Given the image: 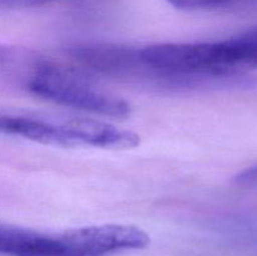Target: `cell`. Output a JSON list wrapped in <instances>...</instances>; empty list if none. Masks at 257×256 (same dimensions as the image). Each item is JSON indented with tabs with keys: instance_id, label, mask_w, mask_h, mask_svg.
Returning <instances> with one entry per match:
<instances>
[{
	"instance_id": "1",
	"label": "cell",
	"mask_w": 257,
	"mask_h": 256,
	"mask_svg": "<svg viewBox=\"0 0 257 256\" xmlns=\"http://www.w3.org/2000/svg\"><path fill=\"white\" fill-rule=\"evenodd\" d=\"M130 238L128 230L119 223L47 233L0 222V255L107 256L127 250Z\"/></svg>"
},
{
	"instance_id": "2",
	"label": "cell",
	"mask_w": 257,
	"mask_h": 256,
	"mask_svg": "<svg viewBox=\"0 0 257 256\" xmlns=\"http://www.w3.org/2000/svg\"><path fill=\"white\" fill-rule=\"evenodd\" d=\"M13 82L37 97L75 109L115 118L131 113L127 100L98 89L72 69L59 67L33 52Z\"/></svg>"
},
{
	"instance_id": "3",
	"label": "cell",
	"mask_w": 257,
	"mask_h": 256,
	"mask_svg": "<svg viewBox=\"0 0 257 256\" xmlns=\"http://www.w3.org/2000/svg\"><path fill=\"white\" fill-rule=\"evenodd\" d=\"M217 44L223 67L232 77H242L257 68V27Z\"/></svg>"
},
{
	"instance_id": "4",
	"label": "cell",
	"mask_w": 257,
	"mask_h": 256,
	"mask_svg": "<svg viewBox=\"0 0 257 256\" xmlns=\"http://www.w3.org/2000/svg\"><path fill=\"white\" fill-rule=\"evenodd\" d=\"M0 133L50 145L55 140V122L29 114L0 109Z\"/></svg>"
},
{
	"instance_id": "5",
	"label": "cell",
	"mask_w": 257,
	"mask_h": 256,
	"mask_svg": "<svg viewBox=\"0 0 257 256\" xmlns=\"http://www.w3.org/2000/svg\"><path fill=\"white\" fill-rule=\"evenodd\" d=\"M222 230L236 245L257 251V210L227 216Z\"/></svg>"
},
{
	"instance_id": "6",
	"label": "cell",
	"mask_w": 257,
	"mask_h": 256,
	"mask_svg": "<svg viewBox=\"0 0 257 256\" xmlns=\"http://www.w3.org/2000/svg\"><path fill=\"white\" fill-rule=\"evenodd\" d=\"M166 2L176 9L197 12V10H216L238 7L247 3L248 0H166Z\"/></svg>"
},
{
	"instance_id": "7",
	"label": "cell",
	"mask_w": 257,
	"mask_h": 256,
	"mask_svg": "<svg viewBox=\"0 0 257 256\" xmlns=\"http://www.w3.org/2000/svg\"><path fill=\"white\" fill-rule=\"evenodd\" d=\"M232 182L238 187L257 191V165L238 172L232 178Z\"/></svg>"
},
{
	"instance_id": "8",
	"label": "cell",
	"mask_w": 257,
	"mask_h": 256,
	"mask_svg": "<svg viewBox=\"0 0 257 256\" xmlns=\"http://www.w3.org/2000/svg\"><path fill=\"white\" fill-rule=\"evenodd\" d=\"M55 0H0V9H27L49 4Z\"/></svg>"
}]
</instances>
